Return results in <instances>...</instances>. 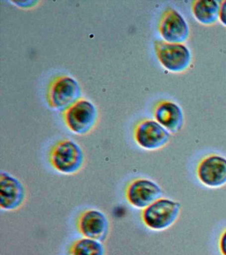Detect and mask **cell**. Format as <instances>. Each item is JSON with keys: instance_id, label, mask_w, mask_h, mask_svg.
I'll list each match as a JSON object with an SVG mask.
<instances>
[{"instance_id": "30bf717a", "label": "cell", "mask_w": 226, "mask_h": 255, "mask_svg": "<svg viewBox=\"0 0 226 255\" xmlns=\"http://www.w3.org/2000/svg\"><path fill=\"white\" fill-rule=\"evenodd\" d=\"M76 228L82 236L103 243L110 233V222L102 211L94 209H86L78 215Z\"/></svg>"}, {"instance_id": "9c48e42d", "label": "cell", "mask_w": 226, "mask_h": 255, "mask_svg": "<svg viewBox=\"0 0 226 255\" xmlns=\"http://www.w3.org/2000/svg\"><path fill=\"white\" fill-rule=\"evenodd\" d=\"M158 31L163 41L172 43H184L190 36L189 25L181 15L174 8L164 10L158 23Z\"/></svg>"}, {"instance_id": "52a82bcc", "label": "cell", "mask_w": 226, "mask_h": 255, "mask_svg": "<svg viewBox=\"0 0 226 255\" xmlns=\"http://www.w3.org/2000/svg\"><path fill=\"white\" fill-rule=\"evenodd\" d=\"M125 195L131 206L143 210L162 197V191L155 181L139 177L128 183Z\"/></svg>"}, {"instance_id": "7a4b0ae2", "label": "cell", "mask_w": 226, "mask_h": 255, "mask_svg": "<svg viewBox=\"0 0 226 255\" xmlns=\"http://www.w3.org/2000/svg\"><path fill=\"white\" fill-rule=\"evenodd\" d=\"M181 211L178 201L160 197L141 213L145 226L152 231H163L169 228L177 221Z\"/></svg>"}, {"instance_id": "9a60e30c", "label": "cell", "mask_w": 226, "mask_h": 255, "mask_svg": "<svg viewBox=\"0 0 226 255\" xmlns=\"http://www.w3.org/2000/svg\"><path fill=\"white\" fill-rule=\"evenodd\" d=\"M219 20L226 27V0L220 1Z\"/></svg>"}, {"instance_id": "5b68a950", "label": "cell", "mask_w": 226, "mask_h": 255, "mask_svg": "<svg viewBox=\"0 0 226 255\" xmlns=\"http://www.w3.org/2000/svg\"><path fill=\"white\" fill-rule=\"evenodd\" d=\"M81 89L78 82L67 75L55 77L49 83L47 101L49 107L64 111L80 99Z\"/></svg>"}, {"instance_id": "8992f818", "label": "cell", "mask_w": 226, "mask_h": 255, "mask_svg": "<svg viewBox=\"0 0 226 255\" xmlns=\"http://www.w3.org/2000/svg\"><path fill=\"white\" fill-rule=\"evenodd\" d=\"M134 137L137 144L149 151L163 148L169 142L170 133L152 119H143L134 127Z\"/></svg>"}, {"instance_id": "277c9868", "label": "cell", "mask_w": 226, "mask_h": 255, "mask_svg": "<svg viewBox=\"0 0 226 255\" xmlns=\"http://www.w3.org/2000/svg\"><path fill=\"white\" fill-rule=\"evenodd\" d=\"M153 45L158 61L167 71L182 73L189 69L192 63V54L185 44L155 40Z\"/></svg>"}, {"instance_id": "7c38bea8", "label": "cell", "mask_w": 226, "mask_h": 255, "mask_svg": "<svg viewBox=\"0 0 226 255\" xmlns=\"http://www.w3.org/2000/svg\"><path fill=\"white\" fill-rule=\"evenodd\" d=\"M154 119L170 133L176 134L184 125V113L180 106L172 101L162 100L153 108Z\"/></svg>"}, {"instance_id": "4fadbf2b", "label": "cell", "mask_w": 226, "mask_h": 255, "mask_svg": "<svg viewBox=\"0 0 226 255\" xmlns=\"http://www.w3.org/2000/svg\"><path fill=\"white\" fill-rule=\"evenodd\" d=\"M220 1L216 0H196L192 2L194 17L206 26L215 25L219 19Z\"/></svg>"}, {"instance_id": "ba28073f", "label": "cell", "mask_w": 226, "mask_h": 255, "mask_svg": "<svg viewBox=\"0 0 226 255\" xmlns=\"http://www.w3.org/2000/svg\"><path fill=\"white\" fill-rule=\"evenodd\" d=\"M198 180L210 188H220L226 185V157L210 153L202 157L196 169Z\"/></svg>"}, {"instance_id": "3957f363", "label": "cell", "mask_w": 226, "mask_h": 255, "mask_svg": "<svg viewBox=\"0 0 226 255\" xmlns=\"http://www.w3.org/2000/svg\"><path fill=\"white\" fill-rule=\"evenodd\" d=\"M63 120L69 129L75 134H88L96 127L98 112L94 104L85 99L78 100L63 113Z\"/></svg>"}, {"instance_id": "2e32d148", "label": "cell", "mask_w": 226, "mask_h": 255, "mask_svg": "<svg viewBox=\"0 0 226 255\" xmlns=\"http://www.w3.org/2000/svg\"><path fill=\"white\" fill-rule=\"evenodd\" d=\"M220 248L222 254L226 255V228L224 229L220 236Z\"/></svg>"}, {"instance_id": "5bb4252c", "label": "cell", "mask_w": 226, "mask_h": 255, "mask_svg": "<svg viewBox=\"0 0 226 255\" xmlns=\"http://www.w3.org/2000/svg\"><path fill=\"white\" fill-rule=\"evenodd\" d=\"M70 255H106V249L102 242L95 239L83 238L77 239L69 249Z\"/></svg>"}, {"instance_id": "6da1fadb", "label": "cell", "mask_w": 226, "mask_h": 255, "mask_svg": "<svg viewBox=\"0 0 226 255\" xmlns=\"http://www.w3.org/2000/svg\"><path fill=\"white\" fill-rule=\"evenodd\" d=\"M49 162L57 172L66 175L76 174L84 167L85 155L82 147L69 139L57 141L49 153Z\"/></svg>"}, {"instance_id": "8fae6325", "label": "cell", "mask_w": 226, "mask_h": 255, "mask_svg": "<svg viewBox=\"0 0 226 255\" xmlns=\"http://www.w3.org/2000/svg\"><path fill=\"white\" fill-rule=\"evenodd\" d=\"M26 200V190L20 180L6 171L0 173V208L5 211L20 209Z\"/></svg>"}]
</instances>
